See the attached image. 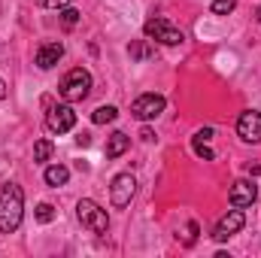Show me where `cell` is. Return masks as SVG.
Returning a JSON list of instances; mask_svg holds the SVG:
<instances>
[{
  "mask_svg": "<svg viewBox=\"0 0 261 258\" xmlns=\"http://www.w3.org/2000/svg\"><path fill=\"white\" fill-rule=\"evenodd\" d=\"M258 21H261V6H258Z\"/></svg>",
  "mask_w": 261,
  "mask_h": 258,
  "instance_id": "cell-27",
  "label": "cell"
},
{
  "mask_svg": "<svg viewBox=\"0 0 261 258\" xmlns=\"http://www.w3.org/2000/svg\"><path fill=\"white\" fill-rule=\"evenodd\" d=\"M195 137H200V140H210V137H213V128H203V131H197Z\"/></svg>",
  "mask_w": 261,
  "mask_h": 258,
  "instance_id": "cell-23",
  "label": "cell"
},
{
  "mask_svg": "<svg viewBox=\"0 0 261 258\" xmlns=\"http://www.w3.org/2000/svg\"><path fill=\"white\" fill-rule=\"evenodd\" d=\"M3 97H6V82L0 79V100H3Z\"/></svg>",
  "mask_w": 261,
  "mask_h": 258,
  "instance_id": "cell-26",
  "label": "cell"
},
{
  "mask_svg": "<svg viewBox=\"0 0 261 258\" xmlns=\"http://www.w3.org/2000/svg\"><path fill=\"white\" fill-rule=\"evenodd\" d=\"M76 219H79L82 228H88L91 234H107V228H110L107 210H103L100 203H94L91 197H82V200L76 203Z\"/></svg>",
  "mask_w": 261,
  "mask_h": 258,
  "instance_id": "cell-3",
  "label": "cell"
},
{
  "mask_svg": "<svg viewBox=\"0 0 261 258\" xmlns=\"http://www.w3.org/2000/svg\"><path fill=\"white\" fill-rule=\"evenodd\" d=\"M237 137L243 143H261V113H255V110L240 113V119H237Z\"/></svg>",
  "mask_w": 261,
  "mask_h": 258,
  "instance_id": "cell-9",
  "label": "cell"
},
{
  "mask_svg": "<svg viewBox=\"0 0 261 258\" xmlns=\"http://www.w3.org/2000/svg\"><path fill=\"white\" fill-rule=\"evenodd\" d=\"M58 15H61V24L70 31V28H76V24H79V15H82V12H79V9H70V6H61V12H58Z\"/></svg>",
  "mask_w": 261,
  "mask_h": 258,
  "instance_id": "cell-17",
  "label": "cell"
},
{
  "mask_svg": "<svg viewBox=\"0 0 261 258\" xmlns=\"http://www.w3.org/2000/svg\"><path fill=\"white\" fill-rule=\"evenodd\" d=\"M128 52H130V58H134V61H146V58H152V55H155V49H152L146 40H143V43H130Z\"/></svg>",
  "mask_w": 261,
  "mask_h": 258,
  "instance_id": "cell-16",
  "label": "cell"
},
{
  "mask_svg": "<svg viewBox=\"0 0 261 258\" xmlns=\"http://www.w3.org/2000/svg\"><path fill=\"white\" fill-rule=\"evenodd\" d=\"M46 125H49L52 134H67V131H73V125H76V113H73L67 104L49 107V113H46Z\"/></svg>",
  "mask_w": 261,
  "mask_h": 258,
  "instance_id": "cell-8",
  "label": "cell"
},
{
  "mask_svg": "<svg viewBox=\"0 0 261 258\" xmlns=\"http://www.w3.org/2000/svg\"><path fill=\"white\" fill-rule=\"evenodd\" d=\"M243 225H246V216H243V210H240V207H234V210H231V213H225V216L219 219V225L213 228V240H216V243H225V240H228V237H234Z\"/></svg>",
  "mask_w": 261,
  "mask_h": 258,
  "instance_id": "cell-6",
  "label": "cell"
},
{
  "mask_svg": "<svg viewBox=\"0 0 261 258\" xmlns=\"http://www.w3.org/2000/svg\"><path fill=\"white\" fill-rule=\"evenodd\" d=\"M61 58H64V46L61 43H43L37 49V67L40 70H52Z\"/></svg>",
  "mask_w": 261,
  "mask_h": 258,
  "instance_id": "cell-11",
  "label": "cell"
},
{
  "mask_svg": "<svg viewBox=\"0 0 261 258\" xmlns=\"http://www.w3.org/2000/svg\"><path fill=\"white\" fill-rule=\"evenodd\" d=\"M88 91H91V73L82 70V67H73L64 79H61V85H58V94L64 97L67 104H79V100H85Z\"/></svg>",
  "mask_w": 261,
  "mask_h": 258,
  "instance_id": "cell-2",
  "label": "cell"
},
{
  "mask_svg": "<svg viewBox=\"0 0 261 258\" xmlns=\"http://www.w3.org/2000/svg\"><path fill=\"white\" fill-rule=\"evenodd\" d=\"M192 146H195V152L200 155V158H203V161H213V158H216V155H213V149L206 146V140H200V137H195V140H192Z\"/></svg>",
  "mask_w": 261,
  "mask_h": 258,
  "instance_id": "cell-18",
  "label": "cell"
},
{
  "mask_svg": "<svg viewBox=\"0 0 261 258\" xmlns=\"http://www.w3.org/2000/svg\"><path fill=\"white\" fill-rule=\"evenodd\" d=\"M128 146H130V137L125 131L110 134V137H107V158H122V155L128 152Z\"/></svg>",
  "mask_w": 261,
  "mask_h": 258,
  "instance_id": "cell-12",
  "label": "cell"
},
{
  "mask_svg": "<svg viewBox=\"0 0 261 258\" xmlns=\"http://www.w3.org/2000/svg\"><path fill=\"white\" fill-rule=\"evenodd\" d=\"M34 216H37V222H43V225H46V222H52V219H55V207H52V203H40Z\"/></svg>",
  "mask_w": 261,
  "mask_h": 258,
  "instance_id": "cell-19",
  "label": "cell"
},
{
  "mask_svg": "<svg viewBox=\"0 0 261 258\" xmlns=\"http://www.w3.org/2000/svg\"><path fill=\"white\" fill-rule=\"evenodd\" d=\"M143 34H146V40L161 43V46H179V43L186 40V34H182L179 28H173L167 18H149V21L143 24Z\"/></svg>",
  "mask_w": 261,
  "mask_h": 258,
  "instance_id": "cell-4",
  "label": "cell"
},
{
  "mask_svg": "<svg viewBox=\"0 0 261 258\" xmlns=\"http://www.w3.org/2000/svg\"><path fill=\"white\" fill-rule=\"evenodd\" d=\"M24 216V192L15 183H3L0 186V234H12L18 231Z\"/></svg>",
  "mask_w": 261,
  "mask_h": 258,
  "instance_id": "cell-1",
  "label": "cell"
},
{
  "mask_svg": "<svg viewBox=\"0 0 261 258\" xmlns=\"http://www.w3.org/2000/svg\"><path fill=\"white\" fill-rule=\"evenodd\" d=\"M195 237H197V222H189V240H186V243L192 246V243H195Z\"/></svg>",
  "mask_w": 261,
  "mask_h": 258,
  "instance_id": "cell-22",
  "label": "cell"
},
{
  "mask_svg": "<svg viewBox=\"0 0 261 258\" xmlns=\"http://www.w3.org/2000/svg\"><path fill=\"white\" fill-rule=\"evenodd\" d=\"M116 116H119V110L107 104V107H97V110L91 113V122H94V125H107V122H113Z\"/></svg>",
  "mask_w": 261,
  "mask_h": 258,
  "instance_id": "cell-15",
  "label": "cell"
},
{
  "mask_svg": "<svg viewBox=\"0 0 261 258\" xmlns=\"http://www.w3.org/2000/svg\"><path fill=\"white\" fill-rule=\"evenodd\" d=\"M137 192V179H134V173H119L116 179H113V186H110V200H113V207H128L130 197Z\"/></svg>",
  "mask_w": 261,
  "mask_h": 258,
  "instance_id": "cell-7",
  "label": "cell"
},
{
  "mask_svg": "<svg viewBox=\"0 0 261 258\" xmlns=\"http://www.w3.org/2000/svg\"><path fill=\"white\" fill-rule=\"evenodd\" d=\"M76 143H79V146H88V143H91V137H88V134H79V137H76Z\"/></svg>",
  "mask_w": 261,
  "mask_h": 258,
  "instance_id": "cell-24",
  "label": "cell"
},
{
  "mask_svg": "<svg viewBox=\"0 0 261 258\" xmlns=\"http://www.w3.org/2000/svg\"><path fill=\"white\" fill-rule=\"evenodd\" d=\"M40 3H43L46 9H61V6H67V3H70V0H40Z\"/></svg>",
  "mask_w": 261,
  "mask_h": 258,
  "instance_id": "cell-21",
  "label": "cell"
},
{
  "mask_svg": "<svg viewBox=\"0 0 261 258\" xmlns=\"http://www.w3.org/2000/svg\"><path fill=\"white\" fill-rule=\"evenodd\" d=\"M234 6H237V0H213L216 15H228V12H234Z\"/></svg>",
  "mask_w": 261,
  "mask_h": 258,
  "instance_id": "cell-20",
  "label": "cell"
},
{
  "mask_svg": "<svg viewBox=\"0 0 261 258\" xmlns=\"http://www.w3.org/2000/svg\"><path fill=\"white\" fill-rule=\"evenodd\" d=\"M164 94H155V91H149V94H140L134 104H130V116L134 119H140V122H152V119H158L161 113H164Z\"/></svg>",
  "mask_w": 261,
  "mask_h": 258,
  "instance_id": "cell-5",
  "label": "cell"
},
{
  "mask_svg": "<svg viewBox=\"0 0 261 258\" xmlns=\"http://www.w3.org/2000/svg\"><path fill=\"white\" fill-rule=\"evenodd\" d=\"M140 137H143L146 143H149V140H155V134H152V131H149V128H143V131H140Z\"/></svg>",
  "mask_w": 261,
  "mask_h": 258,
  "instance_id": "cell-25",
  "label": "cell"
},
{
  "mask_svg": "<svg viewBox=\"0 0 261 258\" xmlns=\"http://www.w3.org/2000/svg\"><path fill=\"white\" fill-rule=\"evenodd\" d=\"M43 179H46V186L58 189V186H67V179H70V170H67L64 164H52V167H46Z\"/></svg>",
  "mask_w": 261,
  "mask_h": 258,
  "instance_id": "cell-13",
  "label": "cell"
},
{
  "mask_svg": "<svg viewBox=\"0 0 261 258\" xmlns=\"http://www.w3.org/2000/svg\"><path fill=\"white\" fill-rule=\"evenodd\" d=\"M255 197H258V186H255V179H237L234 186H231V192H228V200H231V207H252L255 203Z\"/></svg>",
  "mask_w": 261,
  "mask_h": 258,
  "instance_id": "cell-10",
  "label": "cell"
},
{
  "mask_svg": "<svg viewBox=\"0 0 261 258\" xmlns=\"http://www.w3.org/2000/svg\"><path fill=\"white\" fill-rule=\"evenodd\" d=\"M52 155H55V143H52V140H37V143H34V161H37V164L52 161Z\"/></svg>",
  "mask_w": 261,
  "mask_h": 258,
  "instance_id": "cell-14",
  "label": "cell"
}]
</instances>
